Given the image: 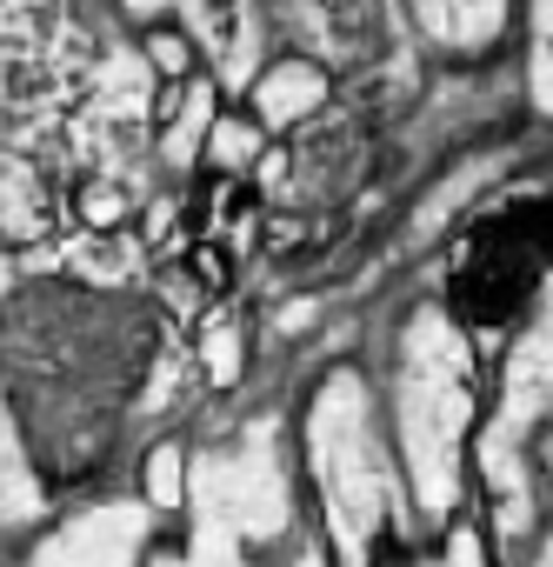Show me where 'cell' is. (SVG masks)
I'll return each mask as SVG.
<instances>
[{
  "label": "cell",
  "instance_id": "6da1fadb",
  "mask_svg": "<svg viewBox=\"0 0 553 567\" xmlns=\"http://www.w3.org/2000/svg\"><path fill=\"white\" fill-rule=\"evenodd\" d=\"M540 267H546V260H540L526 220L513 214V220H500V227L467 254V267L453 274V301H460L467 321H507V315L533 295V274H540Z\"/></svg>",
  "mask_w": 553,
  "mask_h": 567
}]
</instances>
